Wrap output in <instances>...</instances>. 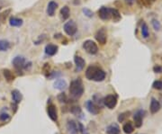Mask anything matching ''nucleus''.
I'll list each match as a JSON object with an SVG mask.
<instances>
[{"label":"nucleus","instance_id":"f257e3e1","mask_svg":"<svg viewBox=\"0 0 162 134\" xmlns=\"http://www.w3.org/2000/svg\"><path fill=\"white\" fill-rule=\"evenodd\" d=\"M86 77L89 80L101 82L105 78V72L96 66H90L86 71Z\"/></svg>","mask_w":162,"mask_h":134},{"label":"nucleus","instance_id":"f03ea898","mask_svg":"<svg viewBox=\"0 0 162 134\" xmlns=\"http://www.w3.org/2000/svg\"><path fill=\"white\" fill-rule=\"evenodd\" d=\"M83 93H84V86H83L82 81L79 78L72 81L71 84H70V96L73 98L78 99V98L82 96Z\"/></svg>","mask_w":162,"mask_h":134},{"label":"nucleus","instance_id":"7ed1b4c3","mask_svg":"<svg viewBox=\"0 0 162 134\" xmlns=\"http://www.w3.org/2000/svg\"><path fill=\"white\" fill-rule=\"evenodd\" d=\"M83 48L84 50L89 53V54H96L97 52H98V47L96 45V43L95 41H93L92 40H87L84 41L83 43Z\"/></svg>","mask_w":162,"mask_h":134},{"label":"nucleus","instance_id":"20e7f679","mask_svg":"<svg viewBox=\"0 0 162 134\" xmlns=\"http://www.w3.org/2000/svg\"><path fill=\"white\" fill-rule=\"evenodd\" d=\"M77 30H78V26L73 20H70L64 24V31L70 36L74 35L77 32Z\"/></svg>","mask_w":162,"mask_h":134},{"label":"nucleus","instance_id":"39448f33","mask_svg":"<svg viewBox=\"0 0 162 134\" xmlns=\"http://www.w3.org/2000/svg\"><path fill=\"white\" fill-rule=\"evenodd\" d=\"M13 65L17 70H21L23 68H27V63L24 57L22 56H16L13 60Z\"/></svg>","mask_w":162,"mask_h":134},{"label":"nucleus","instance_id":"423d86ee","mask_svg":"<svg viewBox=\"0 0 162 134\" xmlns=\"http://www.w3.org/2000/svg\"><path fill=\"white\" fill-rule=\"evenodd\" d=\"M104 105L108 108V109H114L116 105H117V98L113 96V95H109L106 97L104 98Z\"/></svg>","mask_w":162,"mask_h":134},{"label":"nucleus","instance_id":"0eeeda50","mask_svg":"<svg viewBox=\"0 0 162 134\" xmlns=\"http://www.w3.org/2000/svg\"><path fill=\"white\" fill-rule=\"evenodd\" d=\"M98 15L102 20H104V21L111 19V8L102 7L98 11Z\"/></svg>","mask_w":162,"mask_h":134},{"label":"nucleus","instance_id":"6e6552de","mask_svg":"<svg viewBox=\"0 0 162 134\" xmlns=\"http://www.w3.org/2000/svg\"><path fill=\"white\" fill-rule=\"evenodd\" d=\"M95 38L100 44H102V45L104 44L106 42V40H107L106 32H105L104 28H101L100 30H98L95 35Z\"/></svg>","mask_w":162,"mask_h":134},{"label":"nucleus","instance_id":"1a4fd4ad","mask_svg":"<svg viewBox=\"0 0 162 134\" xmlns=\"http://www.w3.org/2000/svg\"><path fill=\"white\" fill-rule=\"evenodd\" d=\"M47 113L49 117L53 121H58V113H57V108L54 105H50L47 108Z\"/></svg>","mask_w":162,"mask_h":134},{"label":"nucleus","instance_id":"9d476101","mask_svg":"<svg viewBox=\"0 0 162 134\" xmlns=\"http://www.w3.org/2000/svg\"><path fill=\"white\" fill-rule=\"evenodd\" d=\"M86 106H87V111H88L90 113H92V114H98L99 112H100L99 106H98L95 103H94L93 101H90V100L87 101V102L86 103Z\"/></svg>","mask_w":162,"mask_h":134},{"label":"nucleus","instance_id":"9b49d317","mask_svg":"<svg viewBox=\"0 0 162 134\" xmlns=\"http://www.w3.org/2000/svg\"><path fill=\"white\" fill-rule=\"evenodd\" d=\"M144 111H138L134 115H133V121H134V124L135 127L140 128L142 125V119H143V114H144Z\"/></svg>","mask_w":162,"mask_h":134},{"label":"nucleus","instance_id":"f8f14e48","mask_svg":"<svg viewBox=\"0 0 162 134\" xmlns=\"http://www.w3.org/2000/svg\"><path fill=\"white\" fill-rule=\"evenodd\" d=\"M67 130H68L69 134H78V125L72 120L68 121V122H67Z\"/></svg>","mask_w":162,"mask_h":134},{"label":"nucleus","instance_id":"ddd939ff","mask_svg":"<svg viewBox=\"0 0 162 134\" xmlns=\"http://www.w3.org/2000/svg\"><path fill=\"white\" fill-rule=\"evenodd\" d=\"M58 52V46L54 45V44H48V45H46L45 47V53L49 56H53L55 55Z\"/></svg>","mask_w":162,"mask_h":134},{"label":"nucleus","instance_id":"4468645a","mask_svg":"<svg viewBox=\"0 0 162 134\" xmlns=\"http://www.w3.org/2000/svg\"><path fill=\"white\" fill-rule=\"evenodd\" d=\"M58 7V4L54 1H50L49 4H48V7H47V15L49 16H53L54 14H55V11Z\"/></svg>","mask_w":162,"mask_h":134},{"label":"nucleus","instance_id":"2eb2a0df","mask_svg":"<svg viewBox=\"0 0 162 134\" xmlns=\"http://www.w3.org/2000/svg\"><path fill=\"white\" fill-rule=\"evenodd\" d=\"M74 61H75V64H76L77 71H81L84 68L85 65H86V62H85L84 59L79 57V56H75Z\"/></svg>","mask_w":162,"mask_h":134},{"label":"nucleus","instance_id":"dca6fc26","mask_svg":"<svg viewBox=\"0 0 162 134\" xmlns=\"http://www.w3.org/2000/svg\"><path fill=\"white\" fill-rule=\"evenodd\" d=\"M149 109H150L151 113H158V112L159 111V109H160V105H159L158 101H157L155 98H151Z\"/></svg>","mask_w":162,"mask_h":134},{"label":"nucleus","instance_id":"f3484780","mask_svg":"<svg viewBox=\"0 0 162 134\" xmlns=\"http://www.w3.org/2000/svg\"><path fill=\"white\" fill-rule=\"evenodd\" d=\"M12 98H13V101L15 102V104H19L22 99H23V96L21 94V92L17 89H15V90L12 91Z\"/></svg>","mask_w":162,"mask_h":134},{"label":"nucleus","instance_id":"a211bd4d","mask_svg":"<svg viewBox=\"0 0 162 134\" xmlns=\"http://www.w3.org/2000/svg\"><path fill=\"white\" fill-rule=\"evenodd\" d=\"M106 132L107 134H120V128L117 124L114 123L107 127Z\"/></svg>","mask_w":162,"mask_h":134},{"label":"nucleus","instance_id":"6ab92c4d","mask_svg":"<svg viewBox=\"0 0 162 134\" xmlns=\"http://www.w3.org/2000/svg\"><path fill=\"white\" fill-rule=\"evenodd\" d=\"M67 85V82L64 79H58L54 83V88L58 89V90H64Z\"/></svg>","mask_w":162,"mask_h":134},{"label":"nucleus","instance_id":"aec40b11","mask_svg":"<svg viewBox=\"0 0 162 134\" xmlns=\"http://www.w3.org/2000/svg\"><path fill=\"white\" fill-rule=\"evenodd\" d=\"M24 21L21 18H17V17H11L9 19V24L13 27H20L23 24Z\"/></svg>","mask_w":162,"mask_h":134},{"label":"nucleus","instance_id":"412c9836","mask_svg":"<svg viewBox=\"0 0 162 134\" xmlns=\"http://www.w3.org/2000/svg\"><path fill=\"white\" fill-rule=\"evenodd\" d=\"M70 11L69 7L65 6L61 9V16L63 20H67L70 17Z\"/></svg>","mask_w":162,"mask_h":134},{"label":"nucleus","instance_id":"4be33fe9","mask_svg":"<svg viewBox=\"0 0 162 134\" xmlns=\"http://www.w3.org/2000/svg\"><path fill=\"white\" fill-rule=\"evenodd\" d=\"M10 48V43L8 40H0V52H7Z\"/></svg>","mask_w":162,"mask_h":134},{"label":"nucleus","instance_id":"5701e85b","mask_svg":"<svg viewBox=\"0 0 162 134\" xmlns=\"http://www.w3.org/2000/svg\"><path fill=\"white\" fill-rule=\"evenodd\" d=\"M3 74H4L5 78H6L8 82L14 81L15 76H14V74L11 72V70H9V69H4V70H3Z\"/></svg>","mask_w":162,"mask_h":134},{"label":"nucleus","instance_id":"b1692460","mask_svg":"<svg viewBox=\"0 0 162 134\" xmlns=\"http://www.w3.org/2000/svg\"><path fill=\"white\" fill-rule=\"evenodd\" d=\"M123 130H124V133H126V134H131V133L133 132L134 128H133L132 124L131 123V121H128V122H126V123L124 125Z\"/></svg>","mask_w":162,"mask_h":134},{"label":"nucleus","instance_id":"393cba45","mask_svg":"<svg viewBox=\"0 0 162 134\" xmlns=\"http://www.w3.org/2000/svg\"><path fill=\"white\" fill-rule=\"evenodd\" d=\"M10 13H11V9H7L2 13H0V25L3 24L6 22V19L7 18V16L9 15Z\"/></svg>","mask_w":162,"mask_h":134},{"label":"nucleus","instance_id":"a878e982","mask_svg":"<svg viewBox=\"0 0 162 134\" xmlns=\"http://www.w3.org/2000/svg\"><path fill=\"white\" fill-rule=\"evenodd\" d=\"M111 18H113L114 21L118 22L121 19V15H120V13L116 9L111 8Z\"/></svg>","mask_w":162,"mask_h":134},{"label":"nucleus","instance_id":"bb28decb","mask_svg":"<svg viewBox=\"0 0 162 134\" xmlns=\"http://www.w3.org/2000/svg\"><path fill=\"white\" fill-rule=\"evenodd\" d=\"M141 31V35H142L143 38H148V37H149V27H148V25H147L145 23H142Z\"/></svg>","mask_w":162,"mask_h":134},{"label":"nucleus","instance_id":"cd10ccee","mask_svg":"<svg viewBox=\"0 0 162 134\" xmlns=\"http://www.w3.org/2000/svg\"><path fill=\"white\" fill-rule=\"evenodd\" d=\"M154 89H157V90H162V81H155L152 85Z\"/></svg>","mask_w":162,"mask_h":134},{"label":"nucleus","instance_id":"c85d7f7f","mask_svg":"<svg viewBox=\"0 0 162 134\" xmlns=\"http://www.w3.org/2000/svg\"><path fill=\"white\" fill-rule=\"evenodd\" d=\"M83 13H84V15H85L86 16H87V17H89V18H91V17L94 16V13H93L90 9H88V8H87V7L83 8Z\"/></svg>","mask_w":162,"mask_h":134},{"label":"nucleus","instance_id":"c756f323","mask_svg":"<svg viewBox=\"0 0 162 134\" xmlns=\"http://www.w3.org/2000/svg\"><path fill=\"white\" fill-rule=\"evenodd\" d=\"M129 114H130V112H126V113H121V114L119 115V117H118V121H119L120 122H123V121L125 120V118L129 117Z\"/></svg>","mask_w":162,"mask_h":134},{"label":"nucleus","instance_id":"7c9ffc66","mask_svg":"<svg viewBox=\"0 0 162 134\" xmlns=\"http://www.w3.org/2000/svg\"><path fill=\"white\" fill-rule=\"evenodd\" d=\"M152 26H153V28L156 31H159L160 30V23L158 20H156V19L152 20Z\"/></svg>","mask_w":162,"mask_h":134},{"label":"nucleus","instance_id":"2f4dec72","mask_svg":"<svg viewBox=\"0 0 162 134\" xmlns=\"http://www.w3.org/2000/svg\"><path fill=\"white\" fill-rule=\"evenodd\" d=\"M58 99H59V101H60L61 103H66V102L68 101V98H67V96H66V95H65L64 93L59 95Z\"/></svg>","mask_w":162,"mask_h":134},{"label":"nucleus","instance_id":"473e14b6","mask_svg":"<svg viewBox=\"0 0 162 134\" xmlns=\"http://www.w3.org/2000/svg\"><path fill=\"white\" fill-rule=\"evenodd\" d=\"M9 119V115L6 113H3L0 114V121H6Z\"/></svg>","mask_w":162,"mask_h":134},{"label":"nucleus","instance_id":"72a5a7b5","mask_svg":"<svg viewBox=\"0 0 162 134\" xmlns=\"http://www.w3.org/2000/svg\"><path fill=\"white\" fill-rule=\"evenodd\" d=\"M78 127H79L78 131H80V132H81V134H88V133L87 132L86 129L84 128V126H83L80 122H78Z\"/></svg>","mask_w":162,"mask_h":134},{"label":"nucleus","instance_id":"f704fd0d","mask_svg":"<svg viewBox=\"0 0 162 134\" xmlns=\"http://www.w3.org/2000/svg\"><path fill=\"white\" fill-rule=\"evenodd\" d=\"M71 112L73 113H75V114H78V113H81V109L78 106H75V107H72V109H71Z\"/></svg>","mask_w":162,"mask_h":134},{"label":"nucleus","instance_id":"c9c22d12","mask_svg":"<svg viewBox=\"0 0 162 134\" xmlns=\"http://www.w3.org/2000/svg\"><path fill=\"white\" fill-rule=\"evenodd\" d=\"M153 70H154V72H156V73H160V72H162V68L159 67V66H155V67L153 68Z\"/></svg>","mask_w":162,"mask_h":134},{"label":"nucleus","instance_id":"e433bc0d","mask_svg":"<svg viewBox=\"0 0 162 134\" xmlns=\"http://www.w3.org/2000/svg\"><path fill=\"white\" fill-rule=\"evenodd\" d=\"M154 1H155V0H143V3L146 6H150Z\"/></svg>","mask_w":162,"mask_h":134},{"label":"nucleus","instance_id":"4c0bfd02","mask_svg":"<svg viewBox=\"0 0 162 134\" xmlns=\"http://www.w3.org/2000/svg\"><path fill=\"white\" fill-rule=\"evenodd\" d=\"M126 2L128 3V4H130V5H132V3H133V0H126Z\"/></svg>","mask_w":162,"mask_h":134}]
</instances>
